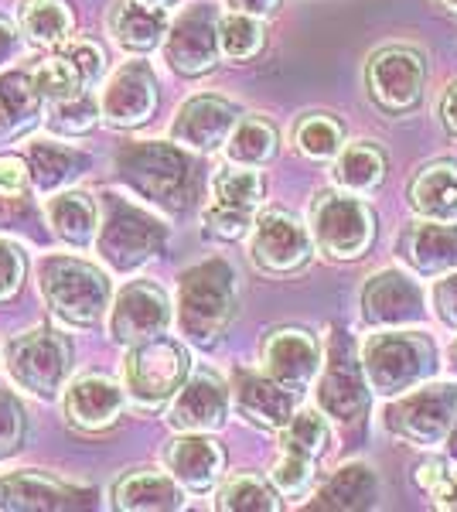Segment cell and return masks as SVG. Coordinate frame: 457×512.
Segmentation results:
<instances>
[{"instance_id":"1","label":"cell","mask_w":457,"mask_h":512,"mask_svg":"<svg viewBox=\"0 0 457 512\" xmlns=\"http://www.w3.org/2000/svg\"><path fill=\"white\" fill-rule=\"evenodd\" d=\"M116 175L140 198L168 212H185L195 198V164L161 140H130L116 151Z\"/></svg>"},{"instance_id":"2","label":"cell","mask_w":457,"mask_h":512,"mask_svg":"<svg viewBox=\"0 0 457 512\" xmlns=\"http://www.w3.org/2000/svg\"><path fill=\"white\" fill-rule=\"evenodd\" d=\"M236 315V270L226 260H205L181 274L178 332L198 349L219 342Z\"/></svg>"},{"instance_id":"3","label":"cell","mask_w":457,"mask_h":512,"mask_svg":"<svg viewBox=\"0 0 457 512\" xmlns=\"http://www.w3.org/2000/svg\"><path fill=\"white\" fill-rule=\"evenodd\" d=\"M164 243H168V229L161 226V219L120 195H103L96 250L106 267L116 274H134L161 256Z\"/></svg>"},{"instance_id":"4","label":"cell","mask_w":457,"mask_h":512,"mask_svg":"<svg viewBox=\"0 0 457 512\" xmlns=\"http://www.w3.org/2000/svg\"><path fill=\"white\" fill-rule=\"evenodd\" d=\"M369 386L382 396H400L427 383L437 369V345L420 332L382 328L362 349Z\"/></svg>"},{"instance_id":"5","label":"cell","mask_w":457,"mask_h":512,"mask_svg":"<svg viewBox=\"0 0 457 512\" xmlns=\"http://www.w3.org/2000/svg\"><path fill=\"white\" fill-rule=\"evenodd\" d=\"M41 294L69 325H93L110 308V280L99 267L76 256H48L41 263Z\"/></svg>"},{"instance_id":"6","label":"cell","mask_w":457,"mask_h":512,"mask_svg":"<svg viewBox=\"0 0 457 512\" xmlns=\"http://www.w3.org/2000/svg\"><path fill=\"white\" fill-rule=\"evenodd\" d=\"M123 379H127V393L137 410H161L178 396L188 379L185 345L168 335H154L147 342L130 345Z\"/></svg>"},{"instance_id":"7","label":"cell","mask_w":457,"mask_h":512,"mask_svg":"<svg viewBox=\"0 0 457 512\" xmlns=\"http://www.w3.org/2000/svg\"><path fill=\"white\" fill-rule=\"evenodd\" d=\"M4 366L18 390L52 400L72 369V349L65 335L52 332V328H35V332H24L7 345Z\"/></svg>"},{"instance_id":"8","label":"cell","mask_w":457,"mask_h":512,"mask_svg":"<svg viewBox=\"0 0 457 512\" xmlns=\"http://www.w3.org/2000/svg\"><path fill=\"white\" fill-rule=\"evenodd\" d=\"M311 236L331 260H359L376 239V216L352 192H324L311 205Z\"/></svg>"},{"instance_id":"9","label":"cell","mask_w":457,"mask_h":512,"mask_svg":"<svg viewBox=\"0 0 457 512\" xmlns=\"http://www.w3.org/2000/svg\"><path fill=\"white\" fill-rule=\"evenodd\" d=\"M457 420V386L454 383H420L413 393L386 407V427L417 448H434L447 441Z\"/></svg>"},{"instance_id":"10","label":"cell","mask_w":457,"mask_h":512,"mask_svg":"<svg viewBox=\"0 0 457 512\" xmlns=\"http://www.w3.org/2000/svg\"><path fill=\"white\" fill-rule=\"evenodd\" d=\"M369 376H365L362 359L355 355L352 338L345 332H331L328 355H324V373L318 379V407L324 417L338 420V424H359L365 407H369V390H365Z\"/></svg>"},{"instance_id":"11","label":"cell","mask_w":457,"mask_h":512,"mask_svg":"<svg viewBox=\"0 0 457 512\" xmlns=\"http://www.w3.org/2000/svg\"><path fill=\"white\" fill-rule=\"evenodd\" d=\"M219 11L212 4H191L171 21L164 35V59L181 76H202L219 62Z\"/></svg>"},{"instance_id":"12","label":"cell","mask_w":457,"mask_h":512,"mask_svg":"<svg viewBox=\"0 0 457 512\" xmlns=\"http://www.w3.org/2000/svg\"><path fill=\"white\" fill-rule=\"evenodd\" d=\"M369 93L389 113H406L423 99L427 65L413 48H382L369 62Z\"/></svg>"},{"instance_id":"13","label":"cell","mask_w":457,"mask_h":512,"mask_svg":"<svg viewBox=\"0 0 457 512\" xmlns=\"http://www.w3.org/2000/svg\"><path fill=\"white\" fill-rule=\"evenodd\" d=\"M171 325V304L168 294L151 280H134L127 284L113 301L110 335L123 345L147 342L154 335H164Z\"/></svg>"},{"instance_id":"14","label":"cell","mask_w":457,"mask_h":512,"mask_svg":"<svg viewBox=\"0 0 457 512\" xmlns=\"http://www.w3.org/2000/svg\"><path fill=\"white\" fill-rule=\"evenodd\" d=\"M311 233L290 212L270 209L253 222V260L270 274H294L311 260Z\"/></svg>"},{"instance_id":"15","label":"cell","mask_w":457,"mask_h":512,"mask_svg":"<svg viewBox=\"0 0 457 512\" xmlns=\"http://www.w3.org/2000/svg\"><path fill=\"white\" fill-rule=\"evenodd\" d=\"M99 110L110 127H140L157 110V79L147 62H127L106 79Z\"/></svg>"},{"instance_id":"16","label":"cell","mask_w":457,"mask_h":512,"mask_svg":"<svg viewBox=\"0 0 457 512\" xmlns=\"http://www.w3.org/2000/svg\"><path fill=\"white\" fill-rule=\"evenodd\" d=\"M362 318L372 328H406L423 318V291L400 270H379L362 287Z\"/></svg>"},{"instance_id":"17","label":"cell","mask_w":457,"mask_h":512,"mask_svg":"<svg viewBox=\"0 0 457 512\" xmlns=\"http://www.w3.org/2000/svg\"><path fill=\"white\" fill-rule=\"evenodd\" d=\"M263 366L287 390H307L314 383V376H318V369L324 366L318 338L304 332V328H277L263 345Z\"/></svg>"},{"instance_id":"18","label":"cell","mask_w":457,"mask_h":512,"mask_svg":"<svg viewBox=\"0 0 457 512\" xmlns=\"http://www.w3.org/2000/svg\"><path fill=\"white\" fill-rule=\"evenodd\" d=\"M239 123V110L219 96H191L171 123V140L191 151H215Z\"/></svg>"},{"instance_id":"19","label":"cell","mask_w":457,"mask_h":512,"mask_svg":"<svg viewBox=\"0 0 457 512\" xmlns=\"http://www.w3.org/2000/svg\"><path fill=\"white\" fill-rule=\"evenodd\" d=\"M229 414V393L219 376L198 373L178 390L171 403L168 424L181 434H212L226 424Z\"/></svg>"},{"instance_id":"20","label":"cell","mask_w":457,"mask_h":512,"mask_svg":"<svg viewBox=\"0 0 457 512\" xmlns=\"http://www.w3.org/2000/svg\"><path fill=\"white\" fill-rule=\"evenodd\" d=\"M62 410L69 417V424L79 427V431H106L110 424H116V417L123 410V390L110 376H79L65 386Z\"/></svg>"},{"instance_id":"21","label":"cell","mask_w":457,"mask_h":512,"mask_svg":"<svg viewBox=\"0 0 457 512\" xmlns=\"http://www.w3.org/2000/svg\"><path fill=\"white\" fill-rule=\"evenodd\" d=\"M232 390H236L239 414L249 417L253 424L280 431V427H287V420L294 417L297 393L287 390L284 383H277V379H273L270 373L267 376H260V373H239L236 383H232Z\"/></svg>"},{"instance_id":"22","label":"cell","mask_w":457,"mask_h":512,"mask_svg":"<svg viewBox=\"0 0 457 512\" xmlns=\"http://www.w3.org/2000/svg\"><path fill=\"white\" fill-rule=\"evenodd\" d=\"M164 461H168V472L181 482V489L188 492H209L219 482L222 465H226L219 444L205 434H185L171 441Z\"/></svg>"},{"instance_id":"23","label":"cell","mask_w":457,"mask_h":512,"mask_svg":"<svg viewBox=\"0 0 457 512\" xmlns=\"http://www.w3.org/2000/svg\"><path fill=\"white\" fill-rule=\"evenodd\" d=\"M403 256L417 274L437 277L457 270V226L454 222L427 219L420 226L406 229L403 236Z\"/></svg>"},{"instance_id":"24","label":"cell","mask_w":457,"mask_h":512,"mask_svg":"<svg viewBox=\"0 0 457 512\" xmlns=\"http://www.w3.org/2000/svg\"><path fill=\"white\" fill-rule=\"evenodd\" d=\"M86 502V489H72V485H62L38 472L0 478V509H76Z\"/></svg>"},{"instance_id":"25","label":"cell","mask_w":457,"mask_h":512,"mask_svg":"<svg viewBox=\"0 0 457 512\" xmlns=\"http://www.w3.org/2000/svg\"><path fill=\"white\" fill-rule=\"evenodd\" d=\"M168 14L161 7H147L137 0H120L110 11V31L116 38V45L127 48V52H154L157 45L168 35Z\"/></svg>"},{"instance_id":"26","label":"cell","mask_w":457,"mask_h":512,"mask_svg":"<svg viewBox=\"0 0 457 512\" xmlns=\"http://www.w3.org/2000/svg\"><path fill=\"white\" fill-rule=\"evenodd\" d=\"M379 499V478L369 465H345L338 468L328 482L321 485L318 495L307 502V509H335V512H355L372 509Z\"/></svg>"},{"instance_id":"27","label":"cell","mask_w":457,"mask_h":512,"mask_svg":"<svg viewBox=\"0 0 457 512\" xmlns=\"http://www.w3.org/2000/svg\"><path fill=\"white\" fill-rule=\"evenodd\" d=\"M28 168H31V185H35V192L55 195L89 168V158L82 151H76V147L55 144V140H38V144L28 147Z\"/></svg>"},{"instance_id":"28","label":"cell","mask_w":457,"mask_h":512,"mask_svg":"<svg viewBox=\"0 0 457 512\" xmlns=\"http://www.w3.org/2000/svg\"><path fill=\"white\" fill-rule=\"evenodd\" d=\"M45 219L69 246H89L99 233V205L86 192H55L45 202Z\"/></svg>"},{"instance_id":"29","label":"cell","mask_w":457,"mask_h":512,"mask_svg":"<svg viewBox=\"0 0 457 512\" xmlns=\"http://www.w3.org/2000/svg\"><path fill=\"white\" fill-rule=\"evenodd\" d=\"M116 509L130 512H168L185 506V492L174 475H157V472H134L127 475L113 489Z\"/></svg>"},{"instance_id":"30","label":"cell","mask_w":457,"mask_h":512,"mask_svg":"<svg viewBox=\"0 0 457 512\" xmlns=\"http://www.w3.org/2000/svg\"><path fill=\"white\" fill-rule=\"evenodd\" d=\"M41 117V93L24 72L0 76V144L28 134Z\"/></svg>"},{"instance_id":"31","label":"cell","mask_w":457,"mask_h":512,"mask_svg":"<svg viewBox=\"0 0 457 512\" xmlns=\"http://www.w3.org/2000/svg\"><path fill=\"white\" fill-rule=\"evenodd\" d=\"M410 205L423 219H457V164H430L410 185Z\"/></svg>"},{"instance_id":"32","label":"cell","mask_w":457,"mask_h":512,"mask_svg":"<svg viewBox=\"0 0 457 512\" xmlns=\"http://www.w3.org/2000/svg\"><path fill=\"white\" fill-rule=\"evenodd\" d=\"M331 178H335L338 188H345V192H352V195L376 192L382 185V178H386V154H382L376 144H369V140L348 144L338 151Z\"/></svg>"},{"instance_id":"33","label":"cell","mask_w":457,"mask_h":512,"mask_svg":"<svg viewBox=\"0 0 457 512\" xmlns=\"http://www.w3.org/2000/svg\"><path fill=\"white\" fill-rule=\"evenodd\" d=\"M18 24L31 45L38 48H58L72 35V14L62 0H24Z\"/></svg>"},{"instance_id":"34","label":"cell","mask_w":457,"mask_h":512,"mask_svg":"<svg viewBox=\"0 0 457 512\" xmlns=\"http://www.w3.org/2000/svg\"><path fill=\"white\" fill-rule=\"evenodd\" d=\"M226 154L232 164H246V168H260L277 154V130L263 117H239L236 130L226 140Z\"/></svg>"},{"instance_id":"35","label":"cell","mask_w":457,"mask_h":512,"mask_svg":"<svg viewBox=\"0 0 457 512\" xmlns=\"http://www.w3.org/2000/svg\"><path fill=\"white\" fill-rule=\"evenodd\" d=\"M31 79H35V89L41 93V99H48V103L76 99L86 93V86H89L69 55H52V59H45L31 72Z\"/></svg>"},{"instance_id":"36","label":"cell","mask_w":457,"mask_h":512,"mask_svg":"<svg viewBox=\"0 0 457 512\" xmlns=\"http://www.w3.org/2000/svg\"><path fill=\"white\" fill-rule=\"evenodd\" d=\"M212 195L219 205H229V209H243L253 212L263 198V178L256 171H249L246 164H236V168H222L215 171L212 178Z\"/></svg>"},{"instance_id":"37","label":"cell","mask_w":457,"mask_h":512,"mask_svg":"<svg viewBox=\"0 0 457 512\" xmlns=\"http://www.w3.org/2000/svg\"><path fill=\"white\" fill-rule=\"evenodd\" d=\"M263 41H267L263 24H260V18H253V14L232 11L226 18H219V48L226 59H232V62L253 59V55H260Z\"/></svg>"},{"instance_id":"38","label":"cell","mask_w":457,"mask_h":512,"mask_svg":"<svg viewBox=\"0 0 457 512\" xmlns=\"http://www.w3.org/2000/svg\"><path fill=\"white\" fill-rule=\"evenodd\" d=\"M294 140H297V147H301V154H307L311 161H328V158H338V151L345 147V130L338 120L314 113V117H304L297 123Z\"/></svg>"},{"instance_id":"39","label":"cell","mask_w":457,"mask_h":512,"mask_svg":"<svg viewBox=\"0 0 457 512\" xmlns=\"http://www.w3.org/2000/svg\"><path fill=\"white\" fill-rule=\"evenodd\" d=\"M328 444V424L318 410H301L287 420V427H280V448L287 454H301V458H318Z\"/></svg>"},{"instance_id":"40","label":"cell","mask_w":457,"mask_h":512,"mask_svg":"<svg viewBox=\"0 0 457 512\" xmlns=\"http://www.w3.org/2000/svg\"><path fill=\"white\" fill-rule=\"evenodd\" d=\"M215 506L222 512H273L277 509V499H273L267 482H260L253 475H239L229 485H222Z\"/></svg>"},{"instance_id":"41","label":"cell","mask_w":457,"mask_h":512,"mask_svg":"<svg viewBox=\"0 0 457 512\" xmlns=\"http://www.w3.org/2000/svg\"><path fill=\"white\" fill-rule=\"evenodd\" d=\"M103 117L99 103L89 93H82L76 99H65V103H52V127L65 130V134H86L96 127V120Z\"/></svg>"},{"instance_id":"42","label":"cell","mask_w":457,"mask_h":512,"mask_svg":"<svg viewBox=\"0 0 457 512\" xmlns=\"http://www.w3.org/2000/svg\"><path fill=\"white\" fill-rule=\"evenodd\" d=\"M314 478V461L311 458H301V454H287L277 461V468H273V485H277L284 495H301L307 492V485H311Z\"/></svg>"},{"instance_id":"43","label":"cell","mask_w":457,"mask_h":512,"mask_svg":"<svg viewBox=\"0 0 457 512\" xmlns=\"http://www.w3.org/2000/svg\"><path fill=\"white\" fill-rule=\"evenodd\" d=\"M24 441V410L7 390H0V461L11 458Z\"/></svg>"},{"instance_id":"44","label":"cell","mask_w":457,"mask_h":512,"mask_svg":"<svg viewBox=\"0 0 457 512\" xmlns=\"http://www.w3.org/2000/svg\"><path fill=\"white\" fill-rule=\"evenodd\" d=\"M205 226H209V233L219 239H239L249 233V226H253V212L229 209V205L212 202L209 209H205Z\"/></svg>"},{"instance_id":"45","label":"cell","mask_w":457,"mask_h":512,"mask_svg":"<svg viewBox=\"0 0 457 512\" xmlns=\"http://www.w3.org/2000/svg\"><path fill=\"white\" fill-rule=\"evenodd\" d=\"M24 280V253L11 239H0V301H7Z\"/></svg>"},{"instance_id":"46","label":"cell","mask_w":457,"mask_h":512,"mask_svg":"<svg viewBox=\"0 0 457 512\" xmlns=\"http://www.w3.org/2000/svg\"><path fill=\"white\" fill-rule=\"evenodd\" d=\"M62 55H69V59L76 62V69L82 72L86 82H96L103 76V52H99L93 41H65Z\"/></svg>"},{"instance_id":"47","label":"cell","mask_w":457,"mask_h":512,"mask_svg":"<svg viewBox=\"0 0 457 512\" xmlns=\"http://www.w3.org/2000/svg\"><path fill=\"white\" fill-rule=\"evenodd\" d=\"M434 308L447 328H457V270L444 274L434 284Z\"/></svg>"},{"instance_id":"48","label":"cell","mask_w":457,"mask_h":512,"mask_svg":"<svg viewBox=\"0 0 457 512\" xmlns=\"http://www.w3.org/2000/svg\"><path fill=\"white\" fill-rule=\"evenodd\" d=\"M427 492L434 495L440 509H457V472H447V468H444L440 478L430 485Z\"/></svg>"},{"instance_id":"49","label":"cell","mask_w":457,"mask_h":512,"mask_svg":"<svg viewBox=\"0 0 457 512\" xmlns=\"http://www.w3.org/2000/svg\"><path fill=\"white\" fill-rule=\"evenodd\" d=\"M232 11L239 14H253V18H270L273 11L280 7V0H226Z\"/></svg>"},{"instance_id":"50","label":"cell","mask_w":457,"mask_h":512,"mask_svg":"<svg viewBox=\"0 0 457 512\" xmlns=\"http://www.w3.org/2000/svg\"><path fill=\"white\" fill-rule=\"evenodd\" d=\"M14 52H18V31H14L11 21L0 18V65L11 59Z\"/></svg>"},{"instance_id":"51","label":"cell","mask_w":457,"mask_h":512,"mask_svg":"<svg viewBox=\"0 0 457 512\" xmlns=\"http://www.w3.org/2000/svg\"><path fill=\"white\" fill-rule=\"evenodd\" d=\"M440 117H444L447 130H451V134H457V82H454L451 89H447L444 103H440Z\"/></svg>"},{"instance_id":"52","label":"cell","mask_w":457,"mask_h":512,"mask_svg":"<svg viewBox=\"0 0 457 512\" xmlns=\"http://www.w3.org/2000/svg\"><path fill=\"white\" fill-rule=\"evenodd\" d=\"M447 454L457 461V420H454V427H451V434H447Z\"/></svg>"},{"instance_id":"53","label":"cell","mask_w":457,"mask_h":512,"mask_svg":"<svg viewBox=\"0 0 457 512\" xmlns=\"http://www.w3.org/2000/svg\"><path fill=\"white\" fill-rule=\"evenodd\" d=\"M137 4H147V7H168L174 0H137Z\"/></svg>"},{"instance_id":"54","label":"cell","mask_w":457,"mask_h":512,"mask_svg":"<svg viewBox=\"0 0 457 512\" xmlns=\"http://www.w3.org/2000/svg\"><path fill=\"white\" fill-rule=\"evenodd\" d=\"M440 4H444V7H447V11H451V14H454V18H457V0H440Z\"/></svg>"},{"instance_id":"55","label":"cell","mask_w":457,"mask_h":512,"mask_svg":"<svg viewBox=\"0 0 457 512\" xmlns=\"http://www.w3.org/2000/svg\"><path fill=\"white\" fill-rule=\"evenodd\" d=\"M454 355H457V345H454Z\"/></svg>"}]
</instances>
